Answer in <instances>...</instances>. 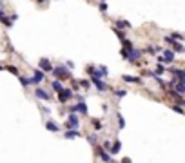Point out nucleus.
I'll list each match as a JSON object with an SVG mask.
<instances>
[{"label": "nucleus", "instance_id": "f257e3e1", "mask_svg": "<svg viewBox=\"0 0 185 163\" xmlns=\"http://www.w3.org/2000/svg\"><path fill=\"white\" fill-rule=\"evenodd\" d=\"M51 73L56 76L58 80H65V78H69V71H67L65 67H62V65H58V67H53Z\"/></svg>", "mask_w": 185, "mask_h": 163}, {"label": "nucleus", "instance_id": "f03ea898", "mask_svg": "<svg viewBox=\"0 0 185 163\" xmlns=\"http://www.w3.org/2000/svg\"><path fill=\"white\" fill-rule=\"evenodd\" d=\"M73 93L69 91V89H62V91H58V102L60 103H67L69 100H71Z\"/></svg>", "mask_w": 185, "mask_h": 163}, {"label": "nucleus", "instance_id": "7ed1b4c3", "mask_svg": "<svg viewBox=\"0 0 185 163\" xmlns=\"http://www.w3.org/2000/svg\"><path fill=\"white\" fill-rule=\"evenodd\" d=\"M44 78H45V73H42L40 69H35V76L29 78V85H33V84H40V82H44Z\"/></svg>", "mask_w": 185, "mask_h": 163}, {"label": "nucleus", "instance_id": "20e7f679", "mask_svg": "<svg viewBox=\"0 0 185 163\" xmlns=\"http://www.w3.org/2000/svg\"><path fill=\"white\" fill-rule=\"evenodd\" d=\"M96 154H98V158H100L102 161H105V163H114L113 158H111V154H109V152H105L103 149H100V147L96 149Z\"/></svg>", "mask_w": 185, "mask_h": 163}, {"label": "nucleus", "instance_id": "39448f33", "mask_svg": "<svg viewBox=\"0 0 185 163\" xmlns=\"http://www.w3.org/2000/svg\"><path fill=\"white\" fill-rule=\"evenodd\" d=\"M91 80H93V84L96 85L98 91H107V84L103 82L102 78H98V76H91Z\"/></svg>", "mask_w": 185, "mask_h": 163}, {"label": "nucleus", "instance_id": "423d86ee", "mask_svg": "<svg viewBox=\"0 0 185 163\" xmlns=\"http://www.w3.org/2000/svg\"><path fill=\"white\" fill-rule=\"evenodd\" d=\"M78 125H80V121H78V118H76V114L71 112V114H69V121H67L65 127H69V129H78Z\"/></svg>", "mask_w": 185, "mask_h": 163}, {"label": "nucleus", "instance_id": "0eeeda50", "mask_svg": "<svg viewBox=\"0 0 185 163\" xmlns=\"http://www.w3.org/2000/svg\"><path fill=\"white\" fill-rule=\"evenodd\" d=\"M35 94H36V98H38V100H44V102H49V100H51L49 93H45L44 89H36V91H35Z\"/></svg>", "mask_w": 185, "mask_h": 163}, {"label": "nucleus", "instance_id": "6e6552de", "mask_svg": "<svg viewBox=\"0 0 185 163\" xmlns=\"http://www.w3.org/2000/svg\"><path fill=\"white\" fill-rule=\"evenodd\" d=\"M76 111H80L82 114H87V107H85V103H83V102H78V105H73L69 112H76Z\"/></svg>", "mask_w": 185, "mask_h": 163}, {"label": "nucleus", "instance_id": "1a4fd4ad", "mask_svg": "<svg viewBox=\"0 0 185 163\" xmlns=\"http://www.w3.org/2000/svg\"><path fill=\"white\" fill-rule=\"evenodd\" d=\"M40 67L44 69V73H51L53 71V65H51V62H49L47 58H42L40 60Z\"/></svg>", "mask_w": 185, "mask_h": 163}, {"label": "nucleus", "instance_id": "9d476101", "mask_svg": "<svg viewBox=\"0 0 185 163\" xmlns=\"http://www.w3.org/2000/svg\"><path fill=\"white\" fill-rule=\"evenodd\" d=\"M114 27H116V29H131V22H127V20H116V22H114Z\"/></svg>", "mask_w": 185, "mask_h": 163}, {"label": "nucleus", "instance_id": "9b49d317", "mask_svg": "<svg viewBox=\"0 0 185 163\" xmlns=\"http://www.w3.org/2000/svg\"><path fill=\"white\" fill-rule=\"evenodd\" d=\"M140 56H142V51H136V49L133 47V49L129 51V56H127V60H131V62H136Z\"/></svg>", "mask_w": 185, "mask_h": 163}, {"label": "nucleus", "instance_id": "f8f14e48", "mask_svg": "<svg viewBox=\"0 0 185 163\" xmlns=\"http://www.w3.org/2000/svg\"><path fill=\"white\" fill-rule=\"evenodd\" d=\"M93 76H98V78H105L107 76V67H98V69H94V73H93Z\"/></svg>", "mask_w": 185, "mask_h": 163}, {"label": "nucleus", "instance_id": "ddd939ff", "mask_svg": "<svg viewBox=\"0 0 185 163\" xmlns=\"http://www.w3.org/2000/svg\"><path fill=\"white\" fill-rule=\"evenodd\" d=\"M123 82H131V84H142V78H138V76H131V75H123Z\"/></svg>", "mask_w": 185, "mask_h": 163}, {"label": "nucleus", "instance_id": "4468645a", "mask_svg": "<svg viewBox=\"0 0 185 163\" xmlns=\"http://www.w3.org/2000/svg\"><path fill=\"white\" fill-rule=\"evenodd\" d=\"M171 45H173V51H174V53H185V45L183 43H180V42H176L174 40Z\"/></svg>", "mask_w": 185, "mask_h": 163}, {"label": "nucleus", "instance_id": "2eb2a0df", "mask_svg": "<svg viewBox=\"0 0 185 163\" xmlns=\"http://www.w3.org/2000/svg\"><path fill=\"white\" fill-rule=\"evenodd\" d=\"M120 149H122V141L116 140V143H113V145H111V154H118V152H120Z\"/></svg>", "mask_w": 185, "mask_h": 163}, {"label": "nucleus", "instance_id": "dca6fc26", "mask_svg": "<svg viewBox=\"0 0 185 163\" xmlns=\"http://www.w3.org/2000/svg\"><path fill=\"white\" fill-rule=\"evenodd\" d=\"M45 127H47V130H51V132H58V130H60V127H58L55 121H47Z\"/></svg>", "mask_w": 185, "mask_h": 163}, {"label": "nucleus", "instance_id": "f3484780", "mask_svg": "<svg viewBox=\"0 0 185 163\" xmlns=\"http://www.w3.org/2000/svg\"><path fill=\"white\" fill-rule=\"evenodd\" d=\"M78 136H80V134H78V130L76 129L67 130V132H65V138H67V140H74V138H78Z\"/></svg>", "mask_w": 185, "mask_h": 163}, {"label": "nucleus", "instance_id": "a211bd4d", "mask_svg": "<svg viewBox=\"0 0 185 163\" xmlns=\"http://www.w3.org/2000/svg\"><path fill=\"white\" fill-rule=\"evenodd\" d=\"M164 58H165V62H173V60H174V51H171V49H169V51H165Z\"/></svg>", "mask_w": 185, "mask_h": 163}, {"label": "nucleus", "instance_id": "6ab92c4d", "mask_svg": "<svg viewBox=\"0 0 185 163\" xmlns=\"http://www.w3.org/2000/svg\"><path fill=\"white\" fill-rule=\"evenodd\" d=\"M51 85H53V89H55L56 93H58V91H62V89H64V85H62V84H60V80H55V82H53Z\"/></svg>", "mask_w": 185, "mask_h": 163}, {"label": "nucleus", "instance_id": "aec40b11", "mask_svg": "<svg viewBox=\"0 0 185 163\" xmlns=\"http://www.w3.org/2000/svg\"><path fill=\"white\" fill-rule=\"evenodd\" d=\"M116 118H118V125H120V129H123V127H125V120L122 118V114H120V112H116Z\"/></svg>", "mask_w": 185, "mask_h": 163}, {"label": "nucleus", "instance_id": "412c9836", "mask_svg": "<svg viewBox=\"0 0 185 163\" xmlns=\"http://www.w3.org/2000/svg\"><path fill=\"white\" fill-rule=\"evenodd\" d=\"M78 84H80L82 89H89V87H91V82H89V80H80Z\"/></svg>", "mask_w": 185, "mask_h": 163}, {"label": "nucleus", "instance_id": "4be33fe9", "mask_svg": "<svg viewBox=\"0 0 185 163\" xmlns=\"http://www.w3.org/2000/svg\"><path fill=\"white\" fill-rule=\"evenodd\" d=\"M93 127H94L96 130H100V129L103 127V125L100 123V120H93Z\"/></svg>", "mask_w": 185, "mask_h": 163}, {"label": "nucleus", "instance_id": "5701e85b", "mask_svg": "<svg viewBox=\"0 0 185 163\" xmlns=\"http://www.w3.org/2000/svg\"><path fill=\"white\" fill-rule=\"evenodd\" d=\"M164 73H165V67H164L162 64H160L158 67H156V71H154V75H164Z\"/></svg>", "mask_w": 185, "mask_h": 163}, {"label": "nucleus", "instance_id": "b1692460", "mask_svg": "<svg viewBox=\"0 0 185 163\" xmlns=\"http://www.w3.org/2000/svg\"><path fill=\"white\" fill-rule=\"evenodd\" d=\"M173 111H174V112H178V114H185L183 109L180 107V105H173Z\"/></svg>", "mask_w": 185, "mask_h": 163}, {"label": "nucleus", "instance_id": "393cba45", "mask_svg": "<svg viewBox=\"0 0 185 163\" xmlns=\"http://www.w3.org/2000/svg\"><path fill=\"white\" fill-rule=\"evenodd\" d=\"M171 36H173L174 40H183V34H182V33H173Z\"/></svg>", "mask_w": 185, "mask_h": 163}, {"label": "nucleus", "instance_id": "a878e982", "mask_svg": "<svg viewBox=\"0 0 185 163\" xmlns=\"http://www.w3.org/2000/svg\"><path fill=\"white\" fill-rule=\"evenodd\" d=\"M7 71H9V73H13V75H18V69H17L15 65H9V67H7Z\"/></svg>", "mask_w": 185, "mask_h": 163}, {"label": "nucleus", "instance_id": "bb28decb", "mask_svg": "<svg viewBox=\"0 0 185 163\" xmlns=\"http://www.w3.org/2000/svg\"><path fill=\"white\" fill-rule=\"evenodd\" d=\"M20 84L24 87H27V85H29V78H20Z\"/></svg>", "mask_w": 185, "mask_h": 163}, {"label": "nucleus", "instance_id": "cd10ccee", "mask_svg": "<svg viewBox=\"0 0 185 163\" xmlns=\"http://www.w3.org/2000/svg\"><path fill=\"white\" fill-rule=\"evenodd\" d=\"M100 11H102V13L107 11V4H105V2H100Z\"/></svg>", "mask_w": 185, "mask_h": 163}, {"label": "nucleus", "instance_id": "c85d7f7f", "mask_svg": "<svg viewBox=\"0 0 185 163\" xmlns=\"http://www.w3.org/2000/svg\"><path fill=\"white\" fill-rule=\"evenodd\" d=\"M125 94H127L125 91H116V96H120V98H123V96H125Z\"/></svg>", "mask_w": 185, "mask_h": 163}, {"label": "nucleus", "instance_id": "c756f323", "mask_svg": "<svg viewBox=\"0 0 185 163\" xmlns=\"http://www.w3.org/2000/svg\"><path fill=\"white\" fill-rule=\"evenodd\" d=\"M122 163H133V161H131V158H123Z\"/></svg>", "mask_w": 185, "mask_h": 163}, {"label": "nucleus", "instance_id": "7c9ffc66", "mask_svg": "<svg viewBox=\"0 0 185 163\" xmlns=\"http://www.w3.org/2000/svg\"><path fill=\"white\" fill-rule=\"evenodd\" d=\"M36 2H38V4H42V2H47V0H36Z\"/></svg>", "mask_w": 185, "mask_h": 163}, {"label": "nucleus", "instance_id": "2f4dec72", "mask_svg": "<svg viewBox=\"0 0 185 163\" xmlns=\"http://www.w3.org/2000/svg\"><path fill=\"white\" fill-rule=\"evenodd\" d=\"M2 69H4V67H2V65H0V71H2Z\"/></svg>", "mask_w": 185, "mask_h": 163}, {"label": "nucleus", "instance_id": "473e14b6", "mask_svg": "<svg viewBox=\"0 0 185 163\" xmlns=\"http://www.w3.org/2000/svg\"><path fill=\"white\" fill-rule=\"evenodd\" d=\"M0 11H2V6H0Z\"/></svg>", "mask_w": 185, "mask_h": 163}, {"label": "nucleus", "instance_id": "72a5a7b5", "mask_svg": "<svg viewBox=\"0 0 185 163\" xmlns=\"http://www.w3.org/2000/svg\"><path fill=\"white\" fill-rule=\"evenodd\" d=\"M102 2H105V0H102Z\"/></svg>", "mask_w": 185, "mask_h": 163}]
</instances>
